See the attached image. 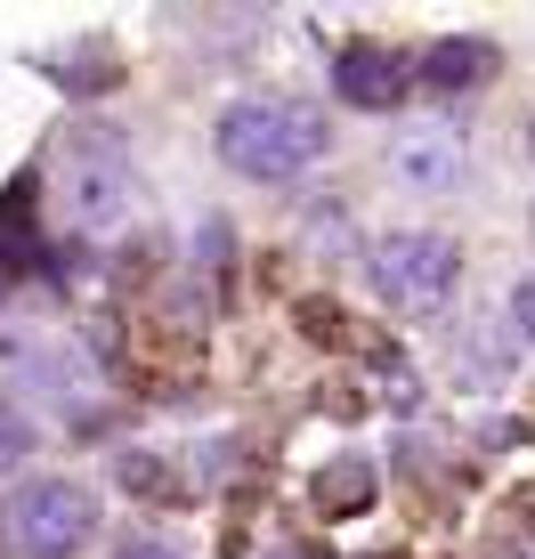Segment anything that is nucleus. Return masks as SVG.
Instances as JSON below:
<instances>
[{
  "label": "nucleus",
  "mask_w": 535,
  "mask_h": 559,
  "mask_svg": "<svg viewBox=\"0 0 535 559\" xmlns=\"http://www.w3.org/2000/svg\"><path fill=\"white\" fill-rule=\"evenodd\" d=\"M212 146H219V163L236 170V179H252V187H284V179H300V170H317V163H324L333 130H324V114H317L309 98L260 90V98H236V106L219 114Z\"/></svg>",
  "instance_id": "nucleus-1"
},
{
  "label": "nucleus",
  "mask_w": 535,
  "mask_h": 559,
  "mask_svg": "<svg viewBox=\"0 0 535 559\" xmlns=\"http://www.w3.org/2000/svg\"><path fill=\"white\" fill-rule=\"evenodd\" d=\"M57 211L82 236H114L139 211V163H130L114 122H73L66 130V146H57Z\"/></svg>",
  "instance_id": "nucleus-2"
},
{
  "label": "nucleus",
  "mask_w": 535,
  "mask_h": 559,
  "mask_svg": "<svg viewBox=\"0 0 535 559\" xmlns=\"http://www.w3.org/2000/svg\"><path fill=\"white\" fill-rule=\"evenodd\" d=\"M98 544V495L82 478H25L0 503V551L9 559H73Z\"/></svg>",
  "instance_id": "nucleus-3"
},
{
  "label": "nucleus",
  "mask_w": 535,
  "mask_h": 559,
  "mask_svg": "<svg viewBox=\"0 0 535 559\" xmlns=\"http://www.w3.org/2000/svg\"><path fill=\"white\" fill-rule=\"evenodd\" d=\"M366 276H373V293L390 300V308H438L454 293V276H463V252H454L447 236H430V227H397V236H381L373 252H366Z\"/></svg>",
  "instance_id": "nucleus-4"
},
{
  "label": "nucleus",
  "mask_w": 535,
  "mask_h": 559,
  "mask_svg": "<svg viewBox=\"0 0 535 559\" xmlns=\"http://www.w3.org/2000/svg\"><path fill=\"white\" fill-rule=\"evenodd\" d=\"M381 163H390V179L406 187V195H430V203H447V195H463V187H471V146L454 139L447 122H414V130H397Z\"/></svg>",
  "instance_id": "nucleus-5"
},
{
  "label": "nucleus",
  "mask_w": 535,
  "mask_h": 559,
  "mask_svg": "<svg viewBox=\"0 0 535 559\" xmlns=\"http://www.w3.org/2000/svg\"><path fill=\"white\" fill-rule=\"evenodd\" d=\"M406 57H390V49H373V41H357V49H341L333 57V98L341 106H366V114H381V106H397L406 98Z\"/></svg>",
  "instance_id": "nucleus-6"
},
{
  "label": "nucleus",
  "mask_w": 535,
  "mask_h": 559,
  "mask_svg": "<svg viewBox=\"0 0 535 559\" xmlns=\"http://www.w3.org/2000/svg\"><path fill=\"white\" fill-rule=\"evenodd\" d=\"M9 365H16L25 381H41V390L57 397V406H90V390H98V381H90V365L57 357V349H41V341H16V349H9Z\"/></svg>",
  "instance_id": "nucleus-7"
},
{
  "label": "nucleus",
  "mask_w": 535,
  "mask_h": 559,
  "mask_svg": "<svg viewBox=\"0 0 535 559\" xmlns=\"http://www.w3.org/2000/svg\"><path fill=\"white\" fill-rule=\"evenodd\" d=\"M495 73V41H430L423 49V82L430 90H479Z\"/></svg>",
  "instance_id": "nucleus-8"
},
{
  "label": "nucleus",
  "mask_w": 535,
  "mask_h": 559,
  "mask_svg": "<svg viewBox=\"0 0 535 559\" xmlns=\"http://www.w3.org/2000/svg\"><path fill=\"white\" fill-rule=\"evenodd\" d=\"M106 559H187V551L170 544L163 527H122V535H114V551H106Z\"/></svg>",
  "instance_id": "nucleus-9"
},
{
  "label": "nucleus",
  "mask_w": 535,
  "mask_h": 559,
  "mask_svg": "<svg viewBox=\"0 0 535 559\" xmlns=\"http://www.w3.org/2000/svg\"><path fill=\"white\" fill-rule=\"evenodd\" d=\"M25 454H33V421H25L16 397H0V471H9V462H25Z\"/></svg>",
  "instance_id": "nucleus-10"
},
{
  "label": "nucleus",
  "mask_w": 535,
  "mask_h": 559,
  "mask_svg": "<svg viewBox=\"0 0 535 559\" xmlns=\"http://www.w3.org/2000/svg\"><path fill=\"white\" fill-rule=\"evenodd\" d=\"M511 333H520L527 349H535V276H520V284H511Z\"/></svg>",
  "instance_id": "nucleus-11"
},
{
  "label": "nucleus",
  "mask_w": 535,
  "mask_h": 559,
  "mask_svg": "<svg viewBox=\"0 0 535 559\" xmlns=\"http://www.w3.org/2000/svg\"><path fill=\"white\" fill-rule=\"evenodd\" d=\"M527 154H535V122H527Z\"/></svg>",
  "instance_id": "nucleus-12"
}]
</instances>
